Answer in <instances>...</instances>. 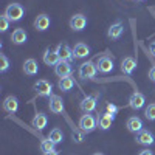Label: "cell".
<instances>
[{
    "mask_svg": "<svg viewBox=\"0 0 155 155\" xmlns=\"http://www.w3.org/2000/svg\"><path fill=\"white\" fill-rule=\"evenodd\" d=\"M61 61L59 54L56 53V50H45V53H44V62L47 64V65L50 67H56L58 65V62Z\"/></svg>",
    "mask_w": 155,
    "mask_h": 155,
    "instance_id": "obj_17",
    "label": "cell"
},
{
    "mask_svg": "<svg viewBox=\"0 0 155 155\" xmlns=\"http://www.w3.org/2000/svg\"><path fill=\"white\" fill-rule=\"evenodd\" d=\"M50 23H51L50 17L47 14H41V16H37L36 20H34V28L37 31H45V30L50 28Z\"/></svg>",
    "mask_w": 155,
    "mask_h": 155,
    "instance_id": "obj_20",
    "label": "cell"
},
{
    "mask_svg": "<svg viewBox=\"0 0 155 155\" xmlns=\"http://www.w3.org/2000/svg\"><path fill=\"white\" fill-rule=\"evenodd\" d=\"M87 27V17L84 14H74L70 19V28L73 31H82Z\"/></svg>",
    "mask_w": 155,
    "mask_h": 155,
    "instance_id": "obj_7",
    "label": "cell"
},
{
    "mask_svg": "<svg viewBox=\"0 0 155 155\" xmlns=\"http://www.w3.org/2000/svg\"><path fill=\"white\" fill-rule=\"evenodd\" d=\"M149 79H150L152 82H155V65L149 70Z\"/></svg>",
    "mask_w": 155,
    "mask_h": 155,
    "instance_id": "obj_31",
    "label": "cell"
},
{
    "mask_svg": "<svg viewBox=\"0 0 155 155\" xmlns=\"http://www.w3.org/2000/svg\"><path fill=\"white\" fill-rule=\"evenodd\" d=\"M96 73H98V67L92 61H87V62L81 64L79 70H78V74H79V78H82V79H93L96 76Z\"/></svg>",
    "mask_w": 155,
    "mask_h": 155,
    "instance_id": "obj_2",
    "label": "cell"
},
{
    "mask_svg": "<svg viewBox=\"0 0 155 155\" xmlns=\"http://www.w3.org/2000/svg\"><path fill=\"white\" fill-rule=\"evenodd\" d=\"M27 39H28L27 31L22 30V28L14 30V31H12V34H11V41H12V44H16V45H22V44H25V42H27Z\"/></svg>",
    "mask_w": 155,
    "mask_h": 155,
    "instance_id": "obj_21",
    "label": "cell"
},
{
    "mask_svg": "<svg viewBox=\"0 0 155 155\" xmlns=\"http://www.w3.org/2000/svg\"><path fill=\"white\" fill-rule=\"evenodd\" d=\"M54 143L51 141L50 138H47V140H44L42 143H41V150L44 152V153H47V152H50V150H54Z\"/></svg>",
    "mask_w": 155,
    "mask_h": 155,
    "instance_id": "obj_26",
    "label": "cell"
},
{
    "mask_svg": "<svg viewBox=\"0 0 155 155\" xmlns=\"http://www.w3.org/2000/svg\"><path fill=\"white\" fill-rule=\"evenodd\" d=\"M8 27H9V19L3 14L2 17H0V31L5 33V31L8 30Z\"/></svg>",
    "mask_w": 155,
    "mask_h": 155,
    "instance_id": "obj_29",
    "label": "cell"
},
{
    "mask_svg": "<svg viewBox=\"0 0 155 155\" xmlns=\"http://www.w3.org/2000/svg\"><path fill=\"white\" fill-rule=\"evenodd\" d=\"M34 92H36L39 96L50 98V96H53V85H51L47 79H39V81L34 84Z\"/></svg>",
    "mask_w": 155,
    "mask_h": 155,
    "instance_id": "obj_4",
    "label": "cell"
},
{
    "mask_svg": "<svg viewBox=\"0 0 155 155\" xmlns=\"http://www.w3.org/2000/svg\"><path fill=\"white\" fill-rule=\"evenodd\" d=\"M126 127H127L129 132L138 134L140 130H143V121H141L138 116H130V118L127 120V123H126Z\"/></svg>",
    "mask_w": 155,
    "mask_h": 155,
    "instance_id": "obj_16",
    "label": "cell"
},
{
    "mask_svg": "<svg viewBox=\"0 0 155 155\" xmlns=\"http://www.w3.org/2000/svg\"><path fill=\"white\" fill-rule=\"evenodd\" d=\"M138 155H153V152H152V150H149V149H144V150H141Z\"/></svg>",
    "mask_w": 155,
    "mask_h": 155,
    "instance_id": "obj_32",
    "label": "cell"
},
{
    "mask_svg": "<svg viewBox=\"0 0 155 155\" xmlns=\"http://www.w3.org/2000/svg\"><path fill=\"white\" fill-rule=\"evenodd\" d=\"M23 71H25V74H28V76L37 74V71H39L37 62L34 59H27V61H25V64H23Z\"/></svg>",
    "mask_w": 155,
    "mask_h": 155,
    "instance_id": "obj_23",
    "label": "cell"
},
{
    "mask_svg": "<svg viewBox=\"0 0 155 155\" xmlns=\"http://www.w3.org/2000/svg\"><path fill=\"white\" fill-rule=\"evenodd\" d=\"M88 54H90V47H88L87 44L79 42V44H76V45L73 47V58H74V59H84V58H87Z\"/></svg>",
    "mask_w": 155,
    "mask_h": 155,
    "instance_id": "obj_15",
    "label": "cell"
},
{
    "mask_svg": "<svg viewBox=\"0 0 155 155\" xmlns=\"http://www.w3.org/2000/svg\"><path fill=\"white\" fill-rule=\"evenodd\" d=\"M96 106H98V96H96V95H88V96H85V98L81 101V104H79V107H81V110H82L84 113H92V112L96 109Z\"/></svg>",
    "mask_w": 155,
    "mask_h": 155,
    "instance_id": "obj_5",
    "label": "cell"
},
{
    "mask_svg": "<svg viewBox=\"0 0 155 155\" xmlns=\"http://www.w3.org/2000/svg\"><path fill=\"white\" fill-rule=\"evenodd\" d=\"M93 155H104V153H99V152H98V153H93Z\"/></svg>",
    "mask_w": 155,
    "mask_h": 155,
    "instance_id": "obj_35",
    "label": "cell"
},
{
    "mask_svg": "<svg viewBox=\"0 0 155 155\" xmlns=\"http://www.w3.org/2000/svg\"><path fill=\"white\" fill-rule=\"evenodd\" d=\"M138 2H144V0H138Z\"/></svg>",
    "mask_w": 155,
    "mask_h": 155,
    "instance_id": "obj_36",
    "label": "cell"
},
{
    "mask_svg": "<svg viewBox=\"0 0 155 155\" xmlns=\"http://www.w3.org/2000/svg\"><path fill=\"white\" fill-rule=\"evenodd\" d=\"M56 53L59 54V58H61V61H71V59H74L73 58V48H70L67 44H59L58 47H56Z\"/></svg>",
    "mask_w": 155,
    "mask_h": 155,
    "instance_id": "obj_13",
    "label": "cell"
},
{
    "mask_svg": "<svg viewBox=\"0 0 155 155\" xmlns=\"http://www.w3.org/2000/svg\"><path fill=\"white\" fill-rule=\"evenodd\" d=\"M47 123H48L47 115H44V113H36L34 118H33V121H31L33 127H36L37 130H44V129L47 127Z\"/></svg>",
    "mask_w": 155,
    "mask_h": 155,
    "instance_id": "obj_22",
    "label": "cell"
},
{
    "mask_svg": "<svg viewBox=\"0 0 155 155\" xmlns=\"http://www.w3.org/2000/svg\"><path fill=\"white\" fill-rule=\"evenodd\" d=\"M71 64L68 61H59L58 65L54 67V73L59 76V78H67V76H71Z\"/></svg>",
    "mask_w": 155,
    "mask_h": 155,
    "instance_id": "obj_9",
    "label": "cell"
},
{
    "mask_svg": "<svg viewBox=\"0 0 155 155\" xmlns=\"http://www.w3.org/2000/svg\"><path fill=\"white\" fill-rule=\"evenodd\" d=\"M137 137H135V140H137V143L138 144H143V146H150V144H153V141H155V138H153V135L149 132V130H140L138 134H135Z\"/></svg>",
    "mask_w": 155,
    "mask_h": 155,
    "instance_id": "obj_12",
    "label": "cell"
},
{
    "mask_svg": "<svg viewBox=\"0 0 155 155\" xmlns=\"http://www.w3.org/2000/svg\"><path fill=\"white\" fill-rule=\"evenodd\" d=\"M96 127H98V120L95 118L93 115L84 113L81 118H79V129L82 130V134H90V132H93Z\"/></svg>",
    "mask_w": 155,
    "mask_h": 155,
    "instance_id": "obj_1",
    "label": "cell"
},
{
    "mask_svg": "<svg viewBox=\"0 0 155 155\" xmlns=\"http://www.w3.org/2000/svg\"><path fill=\"white\" fill-rule=\"evenodd\" d=\"M25 14V9L20 3H11L5 9V16L9 19V22H19Z\"/></svg>",
    "mask_w": 155,
    "mask_h": 155,
    "instance_id": "obj_3",
    "label": "cell"
},
{
    "mask_svg": "<svg viewBox=\"0 0 155 155\" xmlns=\"http://www.w3.org/2000/svg\"><path fill=\"white\" fill-rule=\"evenodd\" d=\"M144 102H146V98L143 93L140 92H134L130 95V98H129V106H130L134 110H140L144 107Z\"/></svg>",
    "mask_w": 155,
    "mask_h": 155,
    "instance_id": "obj_8",
    "label": "cell"
},
{
    "mask_svg": "<svg viewBox=\"0 0 155 155\" xmlns=\"http://www.w3.org/2000/svg\"><path fill=\"white\" fill-rule=\"evenodd\" d=\"M115 120V115H110V113H102L99 118H98V127L101 129V130H107V129H110L112 123Z\"/></svg>",
    "mask_w": 155,
    "mask_h": 155,
    "instance_id": "obj_19",
    "label": "cell"
},
{
    "mask_svg": "<svg viewBox=\"0 0 155 155\" xmlns=\"http://www.w3.org/2000/svg\"><path fill=\"white\" fill-rule=\"evenodd\" d=\"M3 110L8 112V113H16L19 110V99L16 96H8L5 101H3Z\"/></svg>",
    "mask_w": 155,
    "mask_h": 155,
    "instance_id": "obj_18",
    "label": "cell"
},
{
    "mask_svg": "<svg viewBox=\"0 0 155 155\" xmlns=\"http://www.w3.org/2000/svg\"><path fill=\"white\" fill-rule=\"evenodd\" d=\"M144 116L149 121H155V104H149L144 110Z\"/></svg>",
    "mask_w": 155,
    "mask_h": 155,
    "instance_id": "obj_27",
    "label": "cell"
},
{
    "mask_svg": "<svg viewBox=\"0 0 155 155\" xmlns=\"http://www.w3.org/2000/svg\"><path fill=\"white\" fill-rule=\"evenodd\" d=\"M9 68V61L5 54H0V71L5 73L6 70Z\"/></svg>",
    "mask_w": 155,
    "mask_h": 155,
    "instance_id": "obj_28",
    "label": "cell"
},
{
    "mask_svg": "<svg viewBox=\"0 0 155 155\" xmlns=\"http://www.w3.org/2000/svg\"><path fill=\"white\" fill-rule=\"evenodd\" d=\"M120 110V107L118 106H115L113 102H109L107 104V113H110V115H116V112Z\"/></svg>",
    "mask_w": 155,
    "mask_h": 155,
    "instance_id": "obj_30",
    "label": "cell"
},
{
    "mask_svg": "<svg viewBox=\"0 0 155 155\" xmlns=\"http://www.w3.org/2000/svg\"><path fill=\"white\" fill-rule=\"evenodd\" d=\"M149 50H150V53H152V56H155V42H152V44L149 45Z\"/></svg>",
    "mask_w": 155,
    "mask_h": 155,
    "instance_id": "obj_33",
    "label": "cell"
},
{
    "mask_svg": "<svg viewBox=\"0 0 155 155\" xmlns=\"http://www.w3.org/2000/svg\"><path fill=\"white\" fill-rule=\"evenodd\" d=\"M74 85V81L71 76H67V78H61L59 82H58V87L62 90V92H68V90H71Z\"/></svg>",
    "mask_w": 155,
    "mask_h": 155,
    "instance_id": "obj_24",
    "label": "cell"
},
{
    "mask_svg": "<svg viewBox=\"0 0 155 155\" xmlns=\"http://www.w3.org/2000/svg\"><path fill=\"white\" fill-rule=\"evenodd\" d=\"M44 155H59V152L54 149V150H50V152H47V153H44Z\"/></svg>",
    "mask_w": 155,
    "mask_h": 155,
    "instance_id": "obj_34",
    "label": "cell"
},
{
    "mask_svg": "<svg viewBox=\"0 0 155 155\" xmlns=\"http://www.w3.org/2000/svg\"><path fill=\"white\" fill-rule=\"evenodd\" d=\"M135 68H137V59L135 58L127 56V58L123 59V62H121V71L124 74H132L135 71Z\"/></svg>",
    "mask_w": 155,
    "mask_h": 155,
    "instance_id": "obj_14",
    "label": "cell"
},
{
    "mask_svg": "<svg viewBox=\"0 0 155 155\" xmlns=\"http://www.w3.org/2000/svg\"><path fill=\"white\" fill-rule=\"evenodd\" d=\"M48 109L51 113H62L64 112V101L61 96L58 95H53V96H50V101H48Z\"/></svg>",
    "mask_w": 155,
    "mask_h": 155,
    "instance_id": "obj_11",
    "label": "cell"
},
{
    "mask_svg": "<svg viewBox=\"0 0 155 155\" xmlns=\"http://www.w3.org/2000/svg\"><path fill=\"white\" fill-rule=\"evenodd\" d=\"M48 138L53 141L54 144H59V143H62V140H64V132L61 130V129H53V130L50 132Z\"/></svg>",
    "mask_w": 155,
    "mask_h": 155,
    "instance_id": "obj_25",
    "label": "cell"
},
{
    "mask_svg": "<svg viewBox=\"0 0 155 155\" xmlns=\"http://www.w3.org/2000/svg\"><path fill=\"white\" fill-rule=\"evenodd\" d=\"M96 67H98V71L99 73H110L113 70V59L110 56H101L96 62Z\"/></svg>",
    "mask_w": 155,
    "mask_h": 155,
    "instance_id": "obj_6",
    "label": "cell"
},
{
    "mask_svg": "<svg viewBox=\"0 0 155 155\" xmlns=\"http://www.w3.org/2000/svg\"><path fill=\"white\" fill-rule=\"evenodd\" d=\"M123 31H124L123 22L121 20H116L115 23H112L110 27H109L107 36H109V39H112V41H116V39H120L123 36Z\"/></svg>",
    "mask_w": 155,
    "mask_h": 155,
    "instance_id": "obj_10",
    "label": "cell"
}]
</instances>
